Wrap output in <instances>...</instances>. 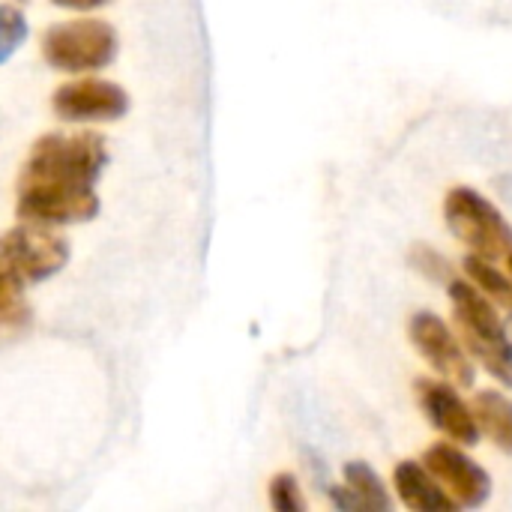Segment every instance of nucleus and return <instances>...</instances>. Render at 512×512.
<instances>
[{"instance_id":"1","label":"nucleus","mask_w":512,"mask_h":512,"mask_svg":"<svg viewBox=\"0 0 512 512\" xmlns=\"http://www.w3.org/2000/svg\"><path fill=\"white\" fill-rule=\"evenodd\" d=\"M99 135H45L18 177V216L36 225L87 222L99 213L93 183L105 168Z\"/></svg>"},{"instance_id":"2","label":"nucleus","mask_w":512,"mask_h":512,"mask_svg":"<svg viewBox=\"0 0 512 512\" xmlns=\"http://www.w3.org/2000/svg\"><path fill=\"white\" fill-rule=\"evenodd\" d=\"M450 300L459 324L462 345L480 360V366L512 390V336L501 321L495 300H489L474 282L453 279Z\"/></svg>"},{"instance_id":"3","label":"nucleus","mask_w":512,"mask_h":512,"mask_svg":"<svg viewBox=\"0 0 512 512\" xmlns=\"http://www.w3.org/2000/svg\"><path fill=\"white\" fill-rule=\"evenodd\" d=\"M444 219L450 231L474 252L489 261L512 252V228L504 213L471 186H453L444 198Z\"/></svg>"},{"instance_id":"4","label":"nucleus","mask_w":512,"mask_h":512,"mask_svg":"<svg viewBox=\"0 0 512 512\" xmlns=\"http://www.w3.org/2000/svg\"><path fill=\"white\" fill-rule=\"evenodd\" d=\"M42 54L54 69H63V72L102 69L117 54V33L108 21H99V18L63 21L45 30Z\"/></svg>"},{"instance_id":"5","label":"nucleus","mask_w":512,"mask_h":512,"mask_svg":"<svg viewBox=\"0 0 512 512\" xmlns=\"http://www.w3.org/2000/svg\"><path fill=\"white\" fill-rule=\"evenodd\" d=\"M66 261H69L66 240L48 231L45 225L27 222L0 237V270L21 285L54 276Z\"/></svg>"},{"instance_id":"6","label":"nucleus","mask_w":512,"mask_h":512,"mask_svg":"<svg viewBox=\"0 0 512 512\" xmlns=\"http://www.w3.org/2000/svg\"><path fill=\"white\" fill-rule=\"evenodd\" d=\"M408 336H411L414 348L420 351V357L441 378H447V381H453L459 387L474 384V363H471L462 339L435 312H417L408 321Z\"/></svg>"},{"instance_id":"7","label":"nucleus","mask_w":512,"mask_h":512,"mask_svg":"<svg viewBox=\"0 0 512 512\" xmlns=\"http://www.w3.org/2000/svg\"><path fill=\"white\" fill-rule=\"evenodd\" d=\"M54 114L69 123H102L117 120L129 111V96L123 87L102 78H81L57 87L51 96Z\"/></svg>"},{"instance_id":"8","label":"nucleus","mask_w":512,"mask_h":512,"mask_svg":"<svg viewBox=\"0 0 512 512\" xmlns=\"http://www.w3.org/2000/svg\"><path fill=\"white\" fill-rule=\"evenodd\" d=\"M423 465L432 471V477L450 492V498L459 507L477 510L492 495L489 474L471 456H465V450H459L453 444H435V447H429L426 456H423Z\"/></svg>"},{"instance_id":"9","label":"nucleus","mask_w":512,"mask_h":512,"mask_svg":"<svg viewBox=\"0 0 512 512\" xmlns=\"http://www.w3.org/2000/svg\"><path fill=\"white\" fill-rule=\"evenodd\" d=\"M414 393L420 399L423 414L429 417V423L441 435H447L450 441L465 444V447H474L480 441V426H477L474 408L462 402L453 381H447V378H420V381H414Z\"/></svg>"},{"instance_id":"10","label":"nucleus","mask_w":512,"mask_h":512,"mask_svg":"<svg viewBox=\"0 0 512 512\" xmlns=\"http://www.w3.org/2000/svg\"><path fill=\"white\" fill-rule=\"evenodd\" d=\"M393 489L399 501L414 512H456L459 504L420 462H399L393 471Z\"/></svg>"},{"instance_id":"11","label":"nucleus","mask_w":512,"mask_h":512,"mask_svg":"<svg viewBox=\"0 0 512 512\" xmlns=\"http://www.w3.org/2000/svg\"><path fill=\"white\" fill-rule=\"evenodd\" d=\"M474 417L483 435H489V441L510 453L512 456V399L498 393V390H483L474 396Z\"/></svg>"},{"instance_id":"12","label":"nucleus","mask_w":512,"mask_h":512,"mask_svg":"<svg viewBox=\"0 0 512 512\" xmlns=\"http://www.w3.org/2000/svg\"><path fill=\"white\" fill-rule=\"evenodd\" d=\"M342 477H345V486L354 492V498L360 501L363 510L387 512L393 507V498H390L384 480L366 462H348L345 471H342Z\"/></svg>"},{"instance_id":"13","label":"nucleus","mask_w":512,"mask_h":512,"mask_svg":"<svg viewBox=\"0 0 512 512\" xmlns=\"http://www.w3.org/2000/svg\"><path fill=\"white\" fill-rule=\"evenodd\" d=\"M465 273H468V279L489 297V300H495V303H501V306H507L512 309V279H507L489 258H483V255H468L465 258Z\"/></svg>"},{"instance_id":"14","label":"nucleus","mask_w":512,"mask_h":512,"mask_svg":"<svg viewBox=\"0 0 512 512\" xmlns=\"http://www.w3.org/2000/svg\"><path fill=\"white\" fill-rule=\"evenodd\" d=\"M27 39V18L21 9L3 3L0 6V66L18 51V45Z\"/></svg>"},{"instance_id":"15","label":"nucleus","mask_w":512,"mask_h":512,"mask_svg":"<svg viewBox=\"0 0 512 512\" xmlns=\"http://www.w3.org/2000/svg\"><path fill=\"white\" fill-rule=\"evenodd\" d=\"M270 507L279 512H303L306 498L300 492V483L294 474H276L270 480Z\"/></svg>"},{"instance_id":"16","label":"nucleus","mask_w":512,"mask_h":512,"mask_svg":"<svg viewBox=\"0 0 512 512\" xmlns=\"http://www.w3.org/2000/svg\"><path fill=\"white\" fill-rule=\"evenodd\" d=\"M411 267L417 270V273H423L426 279H432V282H453V267L447 264V258H441L432 246H426V243H420V246H414L411 249Z\"/></svg>"},{"instance_id":"17","label":"nucleus","mask_w":512,"mask_h":512,"mask_svg":"<svg viewBox=\"0 0 512 512\" xmlns=\"http://www.w3.org/2000/svg\"><path fill=\"white\" fill-rule=\"evenodd\" d=\"M18 288H21V282H15L9 273H3V270H0V312H6V309L15 303Z\"/></svg>"},{"instance_id":"18","label":"nucleus","mask_w":512,"mask_h":512,"mask_svg":"<svg viewBox=\"0 0 512 512\" xmlns=\"http://www.w3.org/2000/svg\"><path fill=\"white\" fill-rule=\"evenodd\" d=\"M330 498H333V504H336L339 510H363L360 501L354 498V492H351L348 486H345V489H342V486H333V489H330Z\"/></svg>"},{"instance_id":"19","label":"nucleus","mask_w":512,"mask_h":512,"mask_svg":"<svg viewBox=\"0 0 512 512\" xmlns=\"http://www.w3.org/2000/svg\"><path fill=\"white\" fill-rule=\"evenodd\" d=\"M54 3L63 9H96V6H105L108 0H54Z\"/></svg>"},{"instance_id":"20","label":"nucleus","mask_w":512,"mask_h":512,"mask_svg":"<svg viewBox=\"0 0 512 512\" xmlns=\"http://www.w3.org/2000/svg\"><path fill=\"white\" fill-rule=\"evenodd\" d=\"M507 267H510V273H512V252L507 255Z\"/></svg>"},{"instance_id":"21","label":"nucleus","mask_w":512,"mask_h":512,"mask_svg":"<svg viewBox=\"0 0 512 512\" xmlns=\"http://www.w3.org/2000/svg\"><path fill=\"white\" fill-rule=\"evenodd\" d=\"M510 312H512V309H510ZM510 330H512V321H510ZM510 336H512V333H510Z\"/></svg>"}]
</instances>
